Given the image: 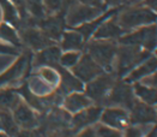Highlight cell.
<instances>
[{
  "label": "cell",
  "instance_id": "6da1fadb",
  "mask_svg": "<svg viewBox=\"0 0 157 137\" xmlns=\"http://www.w3.org/2000/svg\"><path fill=\"white\" fill-rule=\"evenodd\" d=\"M117 22L124 33L156 23V12L144 5H131L117 14Z\"/></svg>",
  "mask_w": 157,
  "mask_h": 137
},
{
  "label": "cell",
  "instance_id": "7a4b0ae2",
  "mask_svg": "<svg viewBox=\"0 0 157 137\" xmlns=\"http://www.w3.org/2000/svg\"><path fill=\"white\" fill-rule=\"evenodd\" d=\"M151 54L152 52L142 48L139 46L120 45L118 46L113 70L117 71L118 76L125 77L132 68H134L137 65H139L140 63L146 60Z\"/></svg>",
  "mask_w": 157,
  "mask_h": 137
},
{
  "label": "cell",
  "instance_id": "3957f363",
  "mask_svg": "<svg viewBox=\"0 0 157 137\" xmlns=\"http://www.w3.org/2000/svg\"><path fill=\"white\" fill-rule=\"evenodd\" d=\"M118 42L114 40H88L85 45V53L105 70V72H112L114 68L115 55L118 51Z\"/></svg>",
  "mask_w": 157,
  "mask_h": 137
},
{
  "label": "cell",
  "instance_id": "277c9868",
  "mask_svg": "<svg viewBox=\"0 0 157 137\" xmlns=\"http://www.w3.org/2000/svg\"><path fill=\"white\" fill-rule=\"evenodd\" d=\"M114 84H115V77L110 72H103L91 80L90 82L86 83L84 90L94 105L101 106L107 104L108 96L110 94V90Z\"/></svg>",
  "mask_w": 157,
  "mask_h": 137
},
{
  "label": "cell",
  "instance_id": "5b68a950",
  "mask_svg": "<svg viewBox=\"0 0 157 137\" xmlns=\"http://www.w3.org/2000/svg\"><path fill=\"white\" fill-rule=\"evenodd\" d=\"M117 42L119 45L139 46L152 52L156 47V25L150 24L125 33L119 37Z\"/></svg>",
  "mask_w": 157,
  "mask_h": 137
},
{
  "label": "cell",
  "instance_id": "8992f818",
  "mask_svg": "<svg viewBox=\"0 0 157 137\" xmlns=\"http://www.w3.org/2000/svg\"><path fill=\"white\" fill-rule=\"evenodd\" d=\"M103 12H105V9L89 6V5L78 2V1H75L70 4L67 9L65 22L70 28H76L95 19L96 17L101 16Z\"/></svg>",
  "mask_w": 157,
  "mask_h": 137
},
{
  "label": "cell",
  "instance_id": "52a82bcc",
  "mask_svg": "<svg viewBox=\"0 0 157 137\" xmlns=\"http://www.w3.org/2000/svg\"><path fill=\"white\" fill-rule=\"evenodd\" d=\"M19 31H21V35H19L21 42L33 51L37 52L47 46H51V45L55 43L51 39H48L37 25H35L33 23L31 18L28 19V22L19 29Z\"/></svg>",
  "mask_w": 157,
  "mask_h": 137
},
{
  "label": "cell",
  "instance_id": "ba28073f",
  "mask_svg": "<svg viewBox=\"0 0 157 137\" xmlns=\"http://www.w3.org/2000/svg\"><path fill=\"white\" fill-rule=\"evenodd\" d=\"M100 122L109 127L124 131L131 125L130 112L126 108H122L119 106H109L105 110H102Z\"/></svg>",
  "mask_w": 157,
  "mask_h": 137
},
{
  "label": "cell",
  "instance_id": "9c48e42d",
  "mask_svg": "<svg viewBox=\"0 0 157 137\" xmlns=\"http://www.w3.org/2000/svg\"><path fill=\"white\" fill-rule=\"evenodd\" d=\"M137 97L134 96L132 85L130 83H115L110 90V94L108 96L107 104L109 106H119L122 108L130 111L136 102Z\"/></svg>",
  "mask_w": 157,
  "mask_h": 137
},
{
  "label": "cell",
  "instance_id": "30bf717a",
  "mask_svg": "<svg viewBox=\"0 0 157 137\" xmlns=\"http://www.w3.org/2000/svg\"><path fill=\"white\" fill-rule=\"evenodd\" d=\"M70 71L83 83L90 82L98 75L105 72L88 53L80 55L78 63L73 68H70Z\"/></svg>",
  "mask_w": 157,
  "mask_h": 137
},
{
  "label": "cell",
  "instance_id": "8fae6325",
  "mask_svg": "<svg viewBox=\"0 0 157 137\" xmlns=\"http://www.w3.org/2000/svg\"><path fill=\"white\" fill-rule=\"evenodd\" d=\"M12 115L16 124L22 130H35L40 126V120L34 108H31L22 99L12 110Z\"/></svg>",
  "mask_w": 157,
  "mask_h": 137
},
{
  "label": "cell",
  "instance_id": "7c38bea8",
  "mask_svg": "<svg viewBox=\"0 0 157 137\" xmlns=\"http://www.w3.org/2000/svg\"><path fill=\"white\" fill-rule=\"evenodd\" d=\"M102 110H103L102 106L91 105V106H89L84 110L75 113L73 117L71 118V123H70V125H72V130L75 132H77V131H80L84 127L92 126L96 123H98Z\"/></svg>",
  "mask_w": 157,
  "mask_h": 137
},
{
  "label": "cell",
  "instance_id": "4fadbf2b",
  "mask_svg": "<svg viewBox=\"0 0 157 137\" xmlns=\"http://www.w3.org/2000/svg\"><path fill=\"white\" fill-rule=\"evenodd\" d=\"M64 24H65V21L63 19V16L60 14V12H58L37 21L35 25H37L48 39L56 42L60 41V37L64 33Z\"/></svg>",
  "mask_w": 157,
  "mask_h": 137
},
{
  "label": "cell",
  "instance_id": "5bb4252c",
  "mask_svg": "<svg viewBox=\"0 0 157 137\" xmlns=\"http://www.w3.org/2000/svg\"><path fill=\"white\" fill-rule=\"evenodd\" d=\"M131 125H144V124H154L156 122V110L155 106L147 105L138 99L133 104L130 111Z\"/></svg>",
  "mask_w": 157,
  "mask_h": 137
},
{
  "label": "cell",
  "instance_id": "9a60e30c",
  "mask_svg": "<svg viewBox=\"0 0 157 137\" xmlns=\"http://www.w3.org/2000/svg\"><path fill=\"white\" fill-rule=\"evenodd\" d=\"M117 14L110 16L109 18H107L105 21H103L98 25V28L92 34V39H95V40H114V41H118L119 37L125 33H124V30L121 28L119 27L118 22H117Z\"/></svg>",
  "mask_w": 157,
  "mask_h": 137
},
{
  "label": "cell",
  "instance_id": "2e32d148",
  "mask_svg": "<svg viewBox=\"0 0 157 137\" xmlns=\"http://www.w3.org/2000/svg\"><path fill=\"white\" fill-rule=\"evenodd\" d=\"M28 65H29V57L22 55L13 64L7 66L4 72L0 73V88H2V85L5 84H11L17 80H19L24 75Z\"/></svg>",
  "mask_w": 157,
  "mask_h": 137
},
{
  "label": "cell",
  "instance_id": "e0dca14e",
  "mask_svg": "<svg viewBox=\"0 0 157 137\" xmlns=\"http://www.w3.org/2000/svg\"><path fill=\"white\" fill-rule=\"evenodd\" d=\"M63 53L61 48L56 45L47 46L42 49L37 51L33 59V65L34 68L39 66H55L59 64L60 55Z\"/></svg>",
  "mask_w": 157,
  "mask_h": 137
},
{
  "label": "cell",
  "instance_id": "ac0fdd59",
  "mask_svg": "<svg viewBox=\"0 0 157 137\" xmlns=\"http://www.w3.org/2000/svg\"><path fill=\"white\" fill-rule=\"evenodd\" d=\"M61 104H63V108L70 114H75L79 111L94 105L91 100L83 92H72V93L66 94Z\"/></svg>",
  "mask_w": 157,
  "mask_h": 137
},
{
  "label": "cell",
  "instance_id": "d6986e66",
  "mask_svg": "<svg viewBox=\"0 0 157 137\" xmlns=\"http://www.w3.org/2000/svg\"><path fill=\"white\" fill-rule=\"evenodd\" d=\"M60 75V84L58 88H60V92L66 95L72 92H83L84 90V83L80 80H78L68 68H65L60 66L59 64L55 65Z\"/></svg>",
  "mask_w": 157,
  "mask_h": 137
},
{
  "label": "cell",
  "instance_id": "ffe728a7",
  "mask_svg": "<svg viewBox=\"0 0 157 137\" xmlns=\"http://www.w3.org/2000/svg\"><path fill=\"white\" fill-rule=\"evenodd\" d=\"M155 71H156V58L154 54H151L146 60L140 63L139 65H137L134 68H132L131 71L126 75L125 82L130 83V84L138 82L143 77L150 75V73H154Z\"/></svg>",
  "mask_w": 157,
  "mask_h": 137
},
{
  "label": "cell",
  "instance_id": "44dd1931",
  "mask_svg": "<svg viewBox=\"0 0 157 137\" xmlns=\"http://www.w3.org/2000/svg\"><path fill=\"white\" fill-rule=\"evenodd\" d=\"M85 40L82 34L76 29L66 30L60 37V48L61 51H82L84 48Z\"/></svg>",
  "mask_w": 157,
  "mask_h": 137
},
{
  "label": "cell",
  "instance_id": "7402d4cb",
  "mask_svg": "<svg viewBox=\"0 0 157 137\" xmlns=\"http://www.w3.org/2000/svg\"><path fill=\"white\" fill-rule=\"evenodd\" d=\"M26 87L33 95L37 96V97H46L56 90L55 88H53L49 83H47L35 72H33V75L29 77Z\"/></svg>",
  "mask_w": 157,
  "mask_h": 137
},
{
  "label": "cell",
  "instance_id": "603a6c76",
  "mask_svg": "<svg viewBox=\"0 0 157 137\" xmlns=\"http://www.w3.org/2000/svg\"><path fill=\"white\" fill-rule=\"evenodd\" d=\"M0 10L5 23L12 25L16 29H21L23 27V22L19 17V14L10 0H0Z\"/></svg>",
  "mask_w": 157,
  "mask_h": 137
},
{
  "label": "cell",
  "instance_id": "cb8c5ba5",
  "mask_svg": "<svg viewBox=\"0 0 157 137\" xmlns=\"http://www.w3.org/2000/svg\"><path fill=\"white\" fill-rule=\"evenodd\" d=\"M134 96L147 105H152L155 106L156 104V88L152 87H147L145 84H142L140 82H134L132 85Z\"/></svg>",
  "mask_w": 157,
  "mask_h": 137
},
{
  "label": "cell",
  "instance_id": "d4e9b609",
  "mask_svg": "<svg viewBox=\"0 0 157 137\" xmlns=\"http://www.w3.org/2000/svg\"><path fill=\"white\" fill-rule=\"evenodd\" d=\"M21 100L22 96L16 90L10 88H0V110L12 111Z\"/></svg>",
  "mask_w": 157,
  "mask_h": 137
},
{
  "label": "cell",
  "instance_id": "484cf974",
  "mask_svg": "<svg viewBox=\"0 0 157 137\" xmlns=\"http://www.w3.org/2000/svg\"><path fill=\"white\" fill-rule=\"evenodd\" d=\"M0 41L12 45L14 47L19 48L22 42H21V37L18 35V33L16 31V28L12 25L7 24V23H0Z\"/></svg>",
  "mask_w": 157,
  "mask_h": 137
},
{
  "label": "cell",
  "instance_id": "4316f807",
  "mask_svg": "<svg viewBox=\"0 0 157 137\" xmlns=\"http://www.w3.org/2000/svg\"><path fill=\"white\" fill-rule=\"evenodd\" d=\"M0 131H4L5 134L12 137L18 134L19 127L13 119L11 111L0 110Z\"/></svg>",
  "mask_w": 157,
  "mask_h": 137
},
{
  "label": "cell",
  "instance_id": "83f0119b",
  "mask_svg": "<svg viewBox=\"0 0 157 137\" xmlns=\"http://www.w3.org/2000/svg\"><path fill=\"white\" fill-rule=\"evenodd\" d=\"M34 72L37 73L47 83H49L53 88L58 89L60 84V75L55 66H39V68H35Z\"/></svg>",
  "mask_w": 157,
  "mask_h": 137
},
{
  "label": "cell",
  "instance_id": "f1b7e54d",
  "mask_svg": "<svg viewBox=\"0 0 157 137\" xmlns=\"http://www.w3.org/2000/svg\"><path fill=\"white\" fill-rule=\"evenodd\" d=\"M25 5L26 12L29 14V17L33 18L34 21H40L47 16L43 0H26Z\"/></svg>",
  "mask_w": 157,
  "mask_h": 137
},
{
  "label": "cell",
  "instance_id": "f546056e",
  "mask_svg": "<svg viewBox=\"0 0 157 137\" xmlns=\"http://www.w3.org/2000/svg\"><path fill=\"white\" fill-rule=\"evenodd\" d=\"M80 55H82L80 51H65L64 53H61V55H60L59 65L70 70V68H73L78 63Z\"/></svg>",
  "mask_w": 157,
  "mask_h": 137
},
{
  "label": "cell",
  "instance_id": "4dcf8cb0",
  "mask_svg": "<svg viewBox=\"0 0 157 137\" xmlns=\"http://www.w3.org/2000/svg\"><path fill=\"white\" fill-rule=\"evenodd\" d=\"M154 124H144V125H130L125 129V135L122 137H145V135L154 127Z\"/></svg>",
  "mask_w": 157,
  "mask_h": 137
},
{
  "label": "cell",
  "instance_id": "1f68e13d",
  "mask_svg": "<svg viewBox=\"0 0 157 137\" xmlns=\"http://www.w3.org/2000/svg\"><path fill=\"white\" fill-rule=\"evenodd\" d=\"M94 127L96 130L97 137H122V132L120 130L109 127L102 123H96L94 125Z\"/></svg>",
  "mask_w": 157,
  "mask_h": 137
},
{
  "label": "cell",
  "instance_id": "d6a6232c",
  "mask_svg": "<svg viewBox=\"0 0 157 137\" xmlns=\"http://www.w3.org/2000/svg\"><path fill=\"white\" fill-rule=\"evenodd\" d=\"M67 0H43L44 10L47 14H55L60 12Z\"/></svg>",
  "mask_w": 157,
  "mask_h": 137
},
{
  "label": "cell",
  "instance_id": "836d02e7",
  "mask_svg": "<svg viewBox=\"0 0 157 137\" xmlns=\"http://www.w3.org/2000/svg\"><path fill=\"white\" fill-rule=\"evenodd\" d=\"M10 1L12 2L13 5H14V7L17 9V11L19 14V17H21V19H22V22L24 24L26 21L30 18L28 12H26V0H10Z\"/></svg>",
  "mask_w": 157,
  "mask_h": 137
},
{
  "label": "cell",
  "instance_id": "e575fe53",
  "mask_svg": "<svg viewBox=\"0 0 157 137\" xmlns=\"http://www.w3.org/2000/svg\"><path fill=\"white\" fill-rule=\"evenodd\" d=\"M19 53L18 48L14 47L12 45L5 43L0 41V54H10V55H17Z\"/></svg>",
  "mask_w": 157,
  "mask_h": 137
},
{
  "label": "cell",
  "instance_id": "d590c367",
  "mask_svg": "<svg viewBox=\"0 0 157 137\" xmlns=\"http://www.w3.org/2000/svg\"><path fill=\"white\" fill-rule=\"evenodd\" d=\"M75 131L72 129L70 130H65V129H60V130H56L52 134L47 135L46 137H75Z\"/></svg>",
  "mask_w": 157,
  "mask_h": 137
},
{
  "label": "cell",
  "instance_id": "8d00e7d4",
  "mask_svg": "<svg viewBox=\"0 0 157 137\" xmlns=\"http://www.w3.org/2000/svg\"><path fill=\"white\" fill-rule=\"evenodd\" d=\"M75 137H97V135H96V130L92 125V126H88V127L82 129L78 135H76Z\"/></svg>",
  "mask_w": 157,
  "mask_h": 137
},
{
  "label": "cell",
  "instance_id": "74e56055",
  "mask_svg": "<svg viewBox=\"0 0 157 137\" xmlns=\"http://www.w3.org/2000/svg\"><path fill=\"white\" fill-rule=\"evenodd\" d=\"M77 1L82 2V4H85V5H89V6H95V7L105 9V5H103V1L102 0H77Z\"/></svg>",
  "mask_w": 157,
  "mask_h": 137
},
{
  "label": "cell",
  "instance_id": "f35d334b",
  "mask_svg": "<svg viewBox=\"0 0 157 137\" xmlns=\"http://www.w3.org/2000/svg\"><path fill=\"white\" fill-rule=\"evenodd\" d=\"M103 1V5H105V7H118L120 5H122V4H125V2H127V0H102Z\"/></svg>",
  "mask_w": 157,
  "mask_h": 137
},
{
  "label": "cell",
  "instance_id": "ab89813d",
  "mask_svg": "<svg viewBox=\"0 0 157 137\" xmlns=\"http://www.w3.org/2000/svg\"><path fill=\"white\" fill-rule=\"evenodd\" d=\"M14 137H39V135L35 130H22V129H19L18 134Z\"/></svg>",
  "mask_w": 157,
  "mask_h": 137
},
{
  "label": "cell",
  "instance_id": "60d3db41",
  "mask_svg": "<svg viewBox=\"0 0 157 137\" xmlns=\"http://www.w3.org/2000/svg\"><path fill=\"white\" fill-rule=\"evenodd\" d=\"M127 2H130L131 5H142L143 0H127Z\"/></svg>",
  "mask_w": 157,
  "mask_h": 137
},
{
  "label": "cell",
  "instance_id": "b9f144b4",
  "mask_svg": "<svg viewBox=\"0 0 157 137\" xmlns=\"http://www.w3.org/2000/svg\"><path fill=\"white\" fill-rule=\"evenodd\" d=\"M0 137H12V136H10V135H7V134H5L4 131H0Z\"/></svg>",
  "mask_w": 157,
  "mask_h": 137
}]
</instances>
